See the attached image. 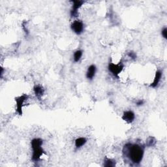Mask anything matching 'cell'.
Returning a JSON list of instances; mask_svg holds the SVG:
<instances>
[{
    "instance_id": "1",
    "label": "cell",
    "mask_w": 167,
    "mask_h": 167,
    "mask_svg": "<svg viewBox=\"0 0 167 167\" xmlns=\"http://www.w3.org/2000/svg\"><path fill=\"white\" fill-rule=\"evenodd\" d=\"M123 154L132 163L138 165L142 161L144 146L138 144L128 143L125 145L123 149Z\"/></svg>"
},
{
    "instance_id": "2",
    "label": "cell",
    "mask_w": 167,
    "mask_h": 167,
    "mask_svg": "<svg viewBox=\"0 0 167 167\" xmlns=\"http://www.w3.org/2000/svg\"><path fill=\"white\" fill-rule=\"evenodd\" d=\"M43 144V140L41 138H33L31 145L33 149L32 160L35 162H37L41 159V157L43 154H45V152L42 148V145Z\"/></svg>"
},
{
    "instance_id": "3",
    "label": "cell",
    "mask_w": 167,
    "mask_h": 167,
    "mask_svg": "<svg viewBox=\"0 0 167 167\" xmlns=\"http://www.w3.org/2000/svg\"><path fill=\"white\" fill-rule=\"evenodd\" d=\"M108 70L112 73V75L117 78H119V74L121 73L124 68V65L121 61L117 64L111 63L108 64Z\"/></svg>"
},
{
    "instance_id": "4",
    "label": "cell",
    "mask_w": 167,
    "mask_h": 167,
    "mask_svg": "<svg viewBox=\"0 0 167 167\" xmlns=\"http://www.w3.org/2000/svg\"><path fill=\"white\" fill-rule=\"evenodd\" d=\"M29 98V96L27 94H23L18 97L15 98V101L16 104V112L19 116L22 115V107L24 106V103Z\"/></svg>"
},
{
    "instance_id": "5",
    "label": "cell",
    "mask_w": 167,
    "mask_h": 167,
    "mask_svg": "<svg viewBox=\"0 0 167 167\" xmlns=\"http://www.w3.org/2000/svg\"><path fill=\"white\" fill-rule=\"evenodd\" d=\"M71 28L74 33L77 35H80L84 30V24L81 20H75L72 23Z\"/></svg>"
},
{
    "instance_id": "6",
    "label": "cell",
    "mask_w": 167,
    "mask_h": 167,
    "mask_svg": "<svg viewBox=\"0 0 167 167\" xmlns=\"http://www.w3.org/2000/svg\"><path fill=\"white\" fill-rule=\"evenodd\" d=\"M71 2L73 3V7L71 11V16L72 18H76L78 16V10L83 5L84 2L80 1V0H74V1H71Z\"/></svg>"
},
{
    "instance_id": "7",
    "label": "cell",
    "mask_w": 167,
    "mask_h": 167,
    "mask_svg": "<svg viewBox=\"0 0 167 167\" xmlns=\"http://www.w3.org/2000/svg\"><path fill=\"white\" fill-rule=\"evenodd\" d=\"M135 119V114L132 111H125L123 114L122 120L126 121L127 124H131Z\"/></svg>"
},
{
    "instance_id": "8",
    "label": "cell",
    "mask_w": 167,
    "mask_h": 167,
    "mask_svg": "<svg viewBox=\"0 0 167 167\" xmlns=\"http://www.w3.org/2000/svg\"><path fill=\"white\" fill-rule=\"evenodd\" d=\"M33 91L36 97L39 99H41L42 97L44 95V94H45V89H44L43 87H42L41 86H35V87H33Z\"/></svg>"
},
{
    "instance_id": "9",
    "label": "cell",
    "mask_w": 167,
    "mask_h": 167,
    "mask_svg": "<svg viewBox=\"0 0 167 167\" xmlns=\"http://www.w3.org/2000/svg\"><path fill=\"white\" fill-rule=\"evenodd\" d=\"M96 73V67L95 65H91L89 66L86 73V77L88 80H93Z\"/></svg>"
},
{
    "instance_id": "10",
    "label": "cell",
    "mask_w": 167,
    "mask_h": 167,
    "mask_svg": "<svg viewBox=\"0 0 167 167\" xmlns=\"http://www.w3.org/2000/svg\"><path fill=\"white\" fill-rule=\"evenodd\" d=\"M162 72L161 71H159V70L157 71L155 73V78H154V79H153V81L149 86L152 87H156L158 86V84H159V83L161 80V77H162Z\"/></svg>"
},
{
    "instance_id": "11",
    "label": "cell",
    "mask_w": 167,
    "mask_h": 167,
    "mask_svg": "<svg viewBox=\"0 0 167 167\" xmlns=\"http://www.w3.org/2000/svg\"><path fill=\"white\" fill-rule=\"evenodd\" d=\"M87 142V139L84 137H80L75 140V146L77 148H80L84 146Z\"/></svg>"
},
{
    "instance_id": "12",
    "label": "cell",
    "mask_w": 167,
    "mask_h": 167,
    "mask_svg": "<svg viewBox=\"0 0 167 167\" xmlns=\"http://www.w3.org/2000/svg\"><path fill=\"white\" fill-rule=\"evenodd\" d=\"M104 166L107 167H113L116 166V161L113 159H108V158H105L104 161Z\"/></svg>"
},
{
    "instance_id": "13",
    "label": "cell",
    "mask_w": 167,
    "mask_h": 167,
    "mask_svg": "<svg viewBox=\"0 0 167 167\" xmlns=\"http://www.w3.org/2000/svg\"><path fill=\"white\" fill-rule=\"evenodd\" d=\"M83 54V52L81 50H78L74 53V56H73V59L74 61L75 62H78L80 60Z\"/></svg>"
},
{
    "instance_id": "14",
    "label": "cell",
    "mask_w": 167,
    "mask_h": 167,
    "mask_svg": "<svg viewBox=\"0 0 167 167\" xmlns=\"http://www.w3.org/2000/svg\"><path fill=\"white\" fill-rule=\"evenodd\" d=\"M157 142L156 139L153 137H149L146 140V146L148 147H152L155 146Z\"/></svg>"
},
{
    "instance_id": "15",
    "label": "cell",
    "mask_w": 167,
    "mask_h": 167,
    "mask_svg": "<svg viewBox=\"0 0 167 167\" xmlns=\"http://www.w3.org/2000/svg\"><path fill=\"white\" fill-rule=\"evenodd\" d=\"M128 56L130 57V58L132 60H135L136 58H137V54H136L135 52H134L133 51H131V52H129V53H128Z\"/></svg>"
},
{
    "instance_id": "16",
    "label": "cell",
    "mask_w": 167,
    "mask_h": 167,
    "mask_svg": "<svg viewBox=\"0 0 167 167\" xmlns=\"http://www.w3.org/2000/svg\"><path fill=\"white\" fill-rule=\"evenodd\" d=\"M161 34L162 37H163L165 39H167V28H164L162 29V32H161Z\"/></svg>"
},
{
    "instance_id": "17",
    "label": "cell",
    "mask_w": 167,
    "mask_h": 167,
    "mask_svg": "<svg viewBox=\"0 0 167 167\" xmlns=\"http://www.w3.org/2000/svg\"><path fill=\"white\" fill-rule=\"evenodd\" d=\"M144 103V101L142 99H140V100L137 101V103H136V104H137V106L140 107V106H142V105H143Z\"/></svg>"
},
{
    "instance_id": "18",
    "label": "cell",
    "mask_w": 167,
    "mask_h": 167,
    "mask_svg": "<svg viewBox=\"0 0 167 167\" xmlns=\"http://www.w3.org/2000/svg\"><path fill=\"white\" fill-rule=\"evenodd\" d=\"M3 74V67H2L1 68V77H2Z\"/></svg>"
}]
</instances>
